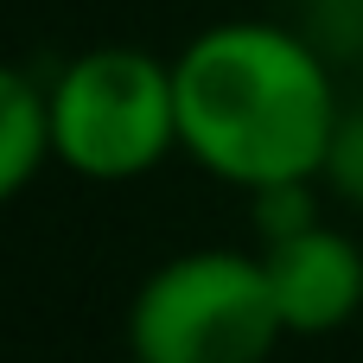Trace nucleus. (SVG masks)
I'll list each match as a JSON object with an SVG mask.
<instances>
[{"mask_svg":"<svg viewBox=\"0 0 363 363\" xmlns=\"http://www.w3.org/2000/svg\"><path fill=\"white\" fill-rule=\"evenodd\" d=\"M51 166L89 185H134L179 153L172 57L147 45H89L45 77Z\"/></svg>","mask_w":363,"mask_h":363,"instance_id":"obj_2","label":"nucleus"},{"mask_svg":"<svg viewBox=\"0 0 363 363\" xmlns=\"http://www.w3.org/2000/svg\"><path fill=\"white\" fill-rule=\"evenodd\" d=\"M325 185L319 179H287V185H262V191H249V223H255V242H281V236H294V230H306V223H319L325 217Z\"/></svg>","mask_w":363,"mask_h":363,"instance_id":"obj_6","label":"nucleus"},{"mask_svg":"<svg viewBox=\"0 0 363 363\" xmlns=\"http://www.w3.org/2000/svg\"><path fill=\"white\" fill-rule=\"evenodd\" d=\"M51 166V115H45V77L0 57V211L38 185Z\"/></svg>","mask_w":363,"mask_h":363,"instance_id":"obj_5","label":"nucleus"},{"mask_svg":"<svg viewBox=\"0 0 363 363\" xmlns=\"http://www.w3.org/2000/svg\"><path fill=\"white\" fill-rule=\"evenodd\" d=\"M287 338H332L363 313V242L338 223H306L281 242H255Z\"/></svg>","mask_w":363,"mask_h":363,"instance_id":"obj_4","label":"nucleus"},{"mask_svg":"<svg viewBox=\"0 0 363 363\" xmlns=\"http://www.w3.org/2000/svg\"><path fill=\"white\" fill-rule=\"evenodd\" d=\"M319 185H325V198H338L345 211H363V96H345V115H338V128H332Z\"/></svg>","mask_w":363,"mask_h":363,"instance_id":"obj_7","label":"nucleus"},{"mask_svg":"<svg viewBox=\"0 0 363 363\" xmlns=\"http://www.w3.org/2000/svg\"><path fill=\"white\" fill-rule=\"evenodd\" d=\"M287 338L262 249H179L140 274L121 313L128 363H268Z\"/></svg>","mask_w":363,"mask_h":363,"instance_id":"obj_3","label":"nucleus"},{"mask_svg":"<svg viewBox=\"0 0 363 363\" xmlns=\"http://www.w3.org/2000/svg\"><path fill=\"white\" fill-rule=\"evenodd\" d=\"M332 57H363V0H300V19Z\"/></svg>","mask_w":363,"mask_h":363,"instance_id":"obj_8","label":"nucleus"},{"mask_svg":"<svg viewBox=\"0 0 363 363\" xmlns=\"http://www.w3.org/2000/svg\"><path fill=\"white\" fill-rule=\"evenodd\" d=\"M179 89V153L230 185L262 191L287 179H319L332 128L345 115L338 57L294 19H211L172 51Z\"/></svg>","mask_w":363,"mask_h":363,"instance_id":"obj_1","label":"nucleus"}]
</instances>
